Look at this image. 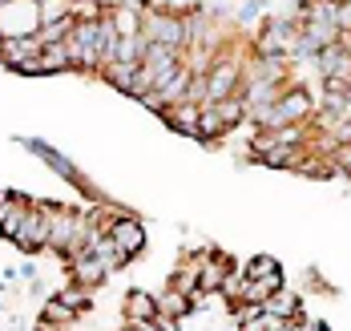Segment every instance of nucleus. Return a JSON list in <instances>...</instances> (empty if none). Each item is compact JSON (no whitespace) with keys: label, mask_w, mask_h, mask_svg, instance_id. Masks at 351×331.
Here are the masks:
<instances>
[{"label":"nucleus","mask_w":351,"mask_h":331,"mask_svg":"<svg viewBox=\"0 0 351 331\" xmlns=\"http://www.w3.org/2000/svg\"><path fill=\"white\" fill-rule=\"evenodd\" d=\"M315 117V101H311V93L303 89V85H282L279 97L267 106V110L250 113V121H254V130H275V125H307Z\"/></svg>","instance_id":"1"},{"label":"nucleus","mask_w":351,"mask_h":331,"mask_svg":"<svg viewBox=\"0 0 351 331\" xmlns=\"http://www.w3.org/2000/svg\"><path fill=\"white\" fill-rule=\"evenodd\" d=\"M141 37L154 45H170V49H186V16L178 8H162V4H145L141 8Z\"/></svg>","instance_id":"2"},{"label":"nucleus","mask_w":351,"mask_h":331,"mask_svg":"<svg viewBox=\"0 0 351 331\" xmlns=\"http://www.w3.org/2000/svg\"><path fill=\"white\" fill-rule=\"evenodd\" d=\"M40 210H45V219H49V247H45V251H53V255L65 258L73 234H77V222H81V210L61 206V202H40Z\"/></svg>","instance_id":"3"},{"label":"nucleus","mask_w":351,"mask_h":331,"mask_svg":"<svg viewBox=\"0 0 351 331\" xmlns=\"http://www.w3.org/2000/svg\"><path fill=\"white\" fill-rule=\"evenodd\" d=\"M12 243H16V247H21L25 255H40V251L49 247V219H45L40 202H29V210H25L21 226H16Z\"/></svg>","instance_id":"4"},{"label":"nucleus","mask_w":351,"mask_h":331,"mask_svg":"<svg viewBox=\"0 0 351 331\" xmlns=\"http://www.w3.org/2000/svg\"><path fill=\"white\" fill-rule=\"evenodd\" d=\"M106 238H109V243H113V247H117L125 258H134L141 247H145V226H141L134 214H117V219L106 226Z\"/></svg>","instance_id":"5"},{"label":"nucleus","mask_w":351,"mask_h":331,"mask_svg":"<svg viewBox=\"0 0 351 331\" xmlns=\"http://www.w3.org/2000/svg\"><path fill=\"white\" fill-rule=\"evenodd\" d=\"M40 57V37L36 33H16V37H0V65L4 69H21L25 61Z\"/></svg>","instance_id":"6"},{"label":"nucleus","mask_w":351,"mask_h":331,"mask_svg":"<svg viewBox=\"0 0 351 331\" xmlns=\"http://www.w3.org/2000/svg\"><path fill=\"white\" fill-rule=\"evenodd\" d=\"M141 65L154 73V81H158V85H162V81H170V77H174V69L182 65V49H170V45H154V40H149V49H145ZM158 85H154V89H158Z\"/></svg>","instance_id":"7"},{"label":"nucleus","mask_w":351,"mask_h":331,"mask_svg":"<svg viewBox=\"0 0 351 331\" xmlns=\"http://www.w3.org/2000/svg\"><path fill=\"white\" fill-rule=\"evenodd\" d=\"M198 110H202V106H194V101H174V106H166L162 121H166V125H170L174 134L198 138Z\"/></svg>","instance_id":"8"},{"label":"nucleus","mask_w":351,"mask_h":331,"mask_svg":"<svg viewBox=\"0 0 351 331\" xmlns=\"http://www.w3.org/2000/svg\"><path fill=\"white\" fill-rule=\"evenodd\" d=\"M121 311H125V323H149L158 315V299L149 291H125Z\"/></svg>","instance_id":"9"},{"label":"nucleus","mask_w":351,"mask_h":331,"mask_svg":"<svg viewBox=\"0 0 351 331\" xmlns=\"http://www.w3.org/2000/svg\"><path fill=\"white\" fill-rule=\"evenodd\" d=\"M154 299H158V315H170V319H186L198 307V299H190L186 291H178L170 283H166V291H158Z\"/></svg>","instance_id":"10"},{"label":"nucleus","mask_w":351,"mask_h":331,"mask_svg":"<svg viewBox=\"0 0 351 331\" xmlns=\"http://www.w3.org/2000/svg\"><path fill=\"white\" fill-rule=\"evenodd\" d=\"M65 69H73L69 40H53V45H40V77L65 73Z\"/></svg>","instance_id":"11"},{"label":"nucleus","mask_w":351,"mask_h":331,"mask_svg":"<svg viewBox=\"0 0 351 331\" xmlns=\"http://www.w3.org/2000/svg\"><path fill=\"white\" fill-rule=\"evenodd\" d=\"M243 275H246V279H258V283H271L275 291L282 287V271H279V262H275L271 255H254L243 267Z\"/></svg>","instance_id":"12"},{"label":"nucleus","mask_w":351,"mask_h":331,"mask_svg":"<svg viewBox=\"0 0 351 331\" xmlns=\"http://www.w3.org/2000/svg\"><path fill=\"white\" fill-rule=\"evenodd\" d=\"M263 311L267 315H275V319H295V315H303V303H299V295H291V291H275V295H267L263 299Z\"/></svg>","instance_id":"13"},{"label":"nucleus","mask_w":351,"mask_h":331,"mask_svg":"<svg viewBox=\"0 0 351 331\" xmlns=\"http://www.w3.org/2000/svg\"><path fill=\"white\" fill-rule=\"evenodd\" d=\"M25 210H29V198H25V194H8V202L0 206V234H4V238L16 234V226H21V219H25Z\"/></svg>","instance_id":"14"},{"label":"nucleus","mask_w":351,"mask_h":331,"mask_svg":"<svg viewBox=\"0 0 351 331\" xmlns=\"http://www.w3.org/2000/svg\"><path fill=\"white\" fill-rule=\"evenodd\" d=\"M222 134H230V130H226V121H222V113H218V106H202V110H198V138H202V142H218V138H222Z\"/></svg>","instance_id":"15"},{"label":"nucleus","mask_w":351,"mask_h":331,"mask_svg":"<svg viewBox=\"0 0 351 331\" xmlns=\"http://www.w3.org/2000/svg\"><path fill=\"white\" fill-rule=\"evenodd\" d=\"M190 77H194V73H190L186 65H178L174 77H170V81H162V85H158L154 93H158V97H162L166 106H174V101H182V97H186V85H190Z\"/></svg>","instance_id":"16"},{"label":"nucleus","mask_w":351,"mask_h":331,"mask_svg":"<svg viewBox=\"0 0 351 331\" xmlns=\"http://www.w3.org/2000/svg\"><path fill=\"white\" fill-rule=\"evenodd\" d=\"M134 73H138V65H125V61H113V65H106V69H101V77H106L117 93H130Z\"/></svg>","instance_id":"17"},{"label":"nucleus","mask_w":351,"mask_h":331,"mask_svg":"<svg viewBox=\"0 0 351 331\" xmlns=\"http://www.w3.org/2000/svg\"><path fill=\"white\" fill-rule=\"evenodd\" d=\"M218 113H222V121H226V130H234V125H243L246 121V101L243 93H230V97H222V101H214Z\"/></svg>","instance_id":"18"},{"label":"nucleus","mask_w":351,"mask_h":331,"mask_svg":"<svg viewBox=\"0 0 351 331\" xmlns=\"http://www.w3.org/2000/svg\"><path fill=\"white\" fill-rule=\"evenodd\" d=\"M40 319H53V323H61V328H73V323H77L81 315L73 311V307L65 303V299H57V295H53V299L45 303V311H40Z\"/></svg>","instance_id":"19"},{"label":"nucleus","mask_w":351,"mask_h":331,"mask_svg":"<svg viewBox=\"0 0 351 331\" xmlns=\"http://www.w3.org/2000/svg\"><path fill=\"white\" fill-rule=\"evenodd\" d=\"M77 16H61V21H49V25H36V37L40 45H53V40H69Z\"/></svg>","instance_id":"20"},{"label":"nucleus","mask_w":351,"mask_h":331,"mask_svg":"<svg viewBox=\"0 0 351 331\" xmlns=\"http://www.w3.org/2000/svg\"><path fill=\"white\" fill-rule=\"evenodd\" d=\"M57 299H65V303H69V307L77 311V315L93 307V291H89V287H81V283H69L65 291H57Z\"/></svg>","instance_id":"21"},{"label":"nucleus","mask_w":351,"mask_h":331,"mask_svg":"<svg viewBox=\"0 0 351 331\" xmlns=\"http://www.w3.org/2000/svg\"><path fill=\"white\" fill-rule=\"evenodd\" d=\"M61 16H73V12H69V0H36V25L61 21Z\"/></svg>","instance_id":"22"},{"label":"nucleus","mask_w":351,"mask_h":331,"mask_svg":"<svg viewBox=\"0 0 351 331\" xmlns=\"http://www.w3.org/2000/svg\"><path fill=\"white\" fill-rule=\"evenodd\" d=\"M182 101H194V106H206V77H190V85H186V97Z\"/></svg>","instance_id":"23"},{"label":"nucleus","mask_w":351,"mask_h":331,"mask_svg":"<svg viewBox=\"0 0 351 331\" xmlns=\"http://www.w3.org/2000/svg\"><path fill=\"white\" fill-rule=\"evenodd\" d=\"M335 25H339V33H351V0L335 4Z\"/></svg>","instance_id":"24"},{"label":"nucleus","mask_w":351,"mask_h":331,"mask_svg":"<svg viewBox=\"0 0 351 331\" xmlns=\"http://www.w3.org/2000/svg\"><path fill=\"white\" fill-rule=\"evenodd\" d=\"M121 331H162V328H158V323L149 319V323H125V328H121Z\"/></svg>","instance_id":"25"},{"label":"nucleus","mask_w":351,"mask_h":331,"mask_svg":"<svg viewBox=\"0 0 351 331\" xmlns=\"http://www.w3.org/2000/svg\"><path fill=\"white\" fill-rule=\"evenodd\" d=\"M36 331H73V328H61V323H53V319H40Z\"/></svg>","instance_id":"26"}]
</instances>
